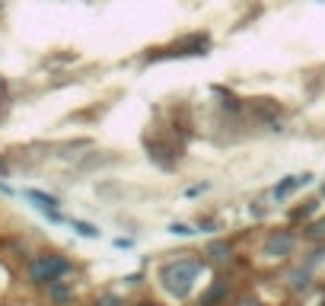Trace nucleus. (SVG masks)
Segmentation results:
<instances>
[{
	"label": "nucleus",
	"instance_id": "obj_14",
	"mask_svg": "<svg viewBox=\"0 0 325 306\" xmlns=\"http://www.w3.org/2000/svg\"><path fill=\"white\" fill-rule=\"evenodd\" d=\"M140 306H160V303H140Z\"/></svg>",
	"mask_w": 325,
	"mask_h": 306
},
{
	"label": "nucleus",
	"instance_id": "obj_15",
	"mask_svg": "<svg viewBox=\"0 0 325 306\" xmlns=\"http://www.w3.org/2000/svg\"><path fill=\"white\" fill-rule=\"evenodd\" d=\"M322 195H325V185H322Z\"/></svg>",
	"mask_w": 325,
	"mask_h": 306
},
{
	"label": "nucleus",
	"instance_id": "obj_9",
	"mask_svg": "<svg viewBox=\"0 0 325 306\" xmlns=\"http://www.w3.org/2000/svg\"><path fill=\"white\" fill-rule=\"evenodd\" d=\"M74 230L83 233V236H99V230H96L93 223H83V220H74Z\"/></svg>",
	"mask_w": 325,
	"mask_h": 306
},
{
	"label": "nucleus",
	"instance_id": "obj_6",
	"mask_svg": "<svg viewBox=\"0 0 325 306\" xmlns=\"http://www.w3.org/2000/svg\"><path fill=\"white\" fill-rule=\"evenodd\" d=\"M290 287H293V290H306V287H309V265L290 271Z\"/></svg>",
	"mask_w": 325,
	"mask_h": 306
},
{
	"label": "nucleus",
	"instance_id": "obj_5",
	"mask_svg": "<svg viewBox=\"0 0 325 306\" xmlns=\"http://www.w3.org/2000/svg\"><path fill=\"white\" fill-rule=\"evenodd\" d=\"M226 293H230V284H226L223 278H217L214 284L204 290V297H201V306H220L226 300Z\"/></svg>",
	"mask_w": 325,
	"mask_h": 306
},
{
	"label": "nucleus",
	"instance_id": "obj_13",
	"mask_svg": "<svg viewBox=\"0 0 325 306\" xmlns=\"http://www.w3.org/2000/svg\"><path fill=\"white\" fill-rule=\"evenodd\" d=\"M239 306H261L258 300H239Z\"/></svg>",
	"mask_w": 325,
	"mask_h": 306
},
{
	"label": "nucleus",
	"instance_id": "obj_7",
	"mask_svg": "<svg viewBox=\"0 0 325 306\" xmlns=\"http://www.w3.org/2000/svg\"><path fill=\"white\" fill-rule=\"evenodd\" d=\"M208 255L214 258V262H226V258H230V246H226V242H211Z\"/></svg>",
	"mask_w": 325,
	"mask_h": 306
},
{
	"label": "nucleus",
	"instance_id": "obj_10",
	"mask_svg": "<svg viewBox=\"0 0 325 306\" xmlns=\"http://www.w3.org/2000/svg\"><path fill=\"white\" fill-rule=\"evenodd\" d=\"M169 233H175V236H191L195 230H191L188 223H169Z\"/></svg>",
	"mask_w": 325,
	"mask_h": 306
},
{
	"label": "nucleus",
	"instance_id": "obj_8",
	"mask_svg": "<svg viewBox=\"0 0 325 306\" xmlns=\"http://www.w3.org/2000/svg\"><path fill=\"white\" fill-rule=\"evenodd\" d=\"M51 297L64 303V300H70V297H74V293H70V287H67V284H57V281H54V284H51Z\"/></svg>",
	"mask_w": 325,
	"mask_h": 306
},
{
	"label": "nucleus",
	"instance_id": "obj_1",
	"mask_svg": "<svg viewBox=\"0 0 325 306\" xmlns=\"http://www.w3.org/2000/svg\"><path fill=\"white\" fill-rule=\"evenodd\" d=\"M201 268H204L201 258H175V262H169L160 271V281H163V287L169 290L175 300H185L191 293V287H195Z\"/></svg>",
	"mask_w": 325,
	"mask_h": 306
},
{
	"label": "nucleus",
	"instance_id": "obj_3",
	"mask_svg": "<svg viewBox=\"0 0 325 306\" xmlns=\"http://www.w3.org/2000/svg\"><path fill=\"white\" fill-rule=\"evenodd\" d=\"M293 246H297V236L290 230H274L268 239H264L261 246V255H268V258H287L293 252Z\"/></svg>",
	"mask_w": 325,
	"mask_h": 306
},
{
	"label": "nucleus",
	"instance_id": "obj_11",
	"mask_svg": "<svg viewBox=\"0 0 325 306\" xmlns=\"http://www.w3.org/2000/svg\"><path fill=\"white\" fill-rule=\"evenodd\" d=\"M306 236H312V239H322V236H325V220H319V223H312V227L306 230Z\"/></svg>",
	"mask_w": 325,
	"mask_h": 306
},
{
	"label": "nucleus",
	"instance_id": "obj_2",
	"mask_svg": "<svg viewBox=\"0 0 325 306\" xmlns=\"http://www.w3.org/2000/svg\"><path fill=\"white\" fill-rule=\"evenodd\" d=\"M70 271V262L61 255H42V258H35L32 268H29V274L35 284H54V281H61V274Z\"/></svg>",
	"mask_w": 325,
	"mask_h": 306
},
{
	"label": "nucleus",
	"instance_id": "obj_12",
	"mask_svg": "<svg viewBox=\"0 0 325 306\" xmlns=\"http://www.w3.org/2000/svg\"><path fill=\"white\" fill-rule=\"evenodd\" d=\"M96 306H122V300L112 297V293H105V297H99V303H96Z\"/></svg>",
	"mask_w": 325,
	"mask_h": 306
},
{
	"label": "nucleus",
	"instance_id": "obj_4",
	"mask_svg": "<svg viewBox=\"0 0 325 306\" xmlns=\"http://www.w3.org/2000/svg\"><path fill=\"white\" fill-rule=\"evenodd\" d=\"M312 182V172H303V175H287L284 182H278L274 185V201H281V198H287L290 192H297V188H303V185H309Z\"/></svg>",
	"mask_w": 325,
	"mask_h": 306
}]
</instances>
